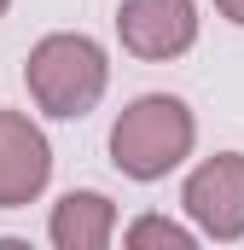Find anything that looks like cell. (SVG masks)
Listing matches in <instances>:
<instances>
[{
  "label": "cell",
  "instance_id": "2",
  "mask_svg": "<svg viewBox=\"0 0 244 250\" xmlns=\"http://www.w3.org/2000/svg\"><path fill=\"white\" fill-rule=\"evenodd\" d=\"M23 82L47 117L76 123L105 99L111 64H105V47L93 35H47V41H35V53L23 64Z\"/></svg>",
  "mask_w": 244,
  "mask_h": 250
},
{
  "label": "cell",
  "instance_id": "4",
  "mask_svg": "<svg viewBox=\"0 0 244 250\" xmlns=\"http://www.w3.org/2000/svg\"><path fill=\"white\" fill-rule=\"evenodd\" d=\"M181 204L198 221V233H209V239H244V157L239 151H221V157L198 163L186 192H181Z\"/></svg>",
  "mask_w": 244,
  "mask_h": 250
},
{
  "label": "cell",
  "instance_id": "8",
  "mask_svg": "<svg viewBox=\"0 0 244 250\" xmlns=\"http://www.w3.org/2000/svg\"><path fill=\"white\" fill-rule=\"evenodd\" d=\"M215 6H221V18H233V23L244 29V0H215Z\"/></svg>",
  "mask_w": 244,
  "mask_h": 250
},
{
  "label": "cell",
  "instance_id": "3",
  "mask_svg": "<svg viewBox=\"0 0 244 250\" xmlns=\"http://www.w3.org/2000/svg\"><path fill=\"white\" fill-rule=\"evenodd\" d=\"M117 35L134 59L169 64L198 41V6L192 0H122L117 6Z\"/></svg>",
  "mask_w": 244,
  "mask_h": 250
},
{
  "label": "cell",
  "instance_id": "6",
  "mask_svg": "<svg viewBox=\"0 0 244 250\" xmlns=\"http://www.w3.org/2000/svg\"><path fill=\"white\" fill-rule=\"evenodd\" d=\"M117 233V204L105 192H64L53 204V245L59 250H105Z\"/></svg>",
  "mask_w": 244,
  "mask_h": 250
},
{
  "label": "cell",
  "instance_id": "7",
  "mask_svg": "<svg viewBox=\"0 0 244 250\" xmlns=\"http://www.w3.org/2000/svg\"><path fill=\"white\" fill-rule=\"evenodd\" d=\"M134 250H145V245H163V250H192V233H186L181 221H163V215H140L128 233H122Z\"/></svg>",
  "mask_w": 244,
  "mask_h": 250
},
{
  "label": "cell",
  "instance_id": "5",
  "mask_svg": "<svg viewBox=\"0 0 244 250\" xmlns=\"http://www.w3.org/2000/svg\"><path fill=\"white\" fill-rule=\"evenodd\" d=\"M53 181V146L23 111H0V209L35 204Z\"/></svg>",
  "mask_w": 244,
  "mask_h": 250
},
{
  "label": "cell",
  "instance_id": "9",
  "mask_svg": "<svg viewBox=\"0 0 244 250\" xmlns=\"http://www.w3.org/2000/svg\"><path fill=\"white\" fill-rule=\"evenodd\" d=\"M6 6H12V0H0V12H6Z\"/></svg>",
  "mask_w": 244,
  "mask_h": 250
},
{
  "label": "cell",
  "instance_id": "1",
  "mask_svg": "<svg viewBox=\"0 0 244 250\" xmlns=\"http://www.w3.org/2000/svg\"><path fill=\"white\" fill-rule=\"evenodd\" d=\"M198 123L175 93H145L111 123V163L128 181H163L169 169H181L192 157Z\"/></svg>",
  "mask_w": 244,
  "mask_h": 250
}]
</instances>
